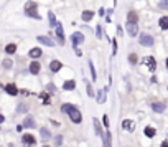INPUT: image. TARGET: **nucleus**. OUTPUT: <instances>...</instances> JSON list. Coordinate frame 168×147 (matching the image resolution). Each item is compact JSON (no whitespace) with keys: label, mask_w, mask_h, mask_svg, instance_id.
<instances>
[{"label":"nucleus","mask_w":168,"mask_h":147,"mask_svg":"<svg viewBox=\"0 0 168 147\" xmlns=\"http://www.w3.org/2000/svg\"><path fill=\"white\" fill-rule=\"evenodd\" d=\"M61 111L68 112V114H69V119H71L73 122H76V124H79V122L83 121V116H81V112L77 111L74 106H71V104H63V106H61Z\"/></svg>","instance_id":"1"},{"label":"nucleus","mask_w":168,"mask_h":147,"mask_svg":"<svg viewBox=\"0 0 168 147\" xmlns=\"http://www.w3.org/2000/svg\"><path fill=\"white\" fill-rule=\"evenodd\" d=\"M36 9H38L36 2H27V3H25V15H27V17H31V18L40 20L41 17H40V13L36 12Z\"/></svg>","instance_id":"2"},{"label":"nucleus","mask_w":168,"mask_h":147,"mask_svg":"<svg viewBox=\"0 0 168 147\" xmlns=\"http://www.w3.org/2000/svg\"><path fill=\"white\" fill-rule=\"evenodd\" d=\"M125 28H127V33H129V36H137L138 33V27L135 22H127L125 23Z\"/></svg>","instance_id":"3"},{"label":"nucleus","mask_w":168,"mask_h":147,"mask_svg":"<svg viewBox=\"0 0 168 147\" xmlns=\"http://www.w3.org/2000/svg\"><path fill=\"white\" fill-rule=\"evenodd\" d=\"M140 45H143V46H152V45H153V36L148 35V33H142L140 35Z\"/></svg>","instance_id":"4"},{"label":"nucleus","mask_w":168,"mask_h":147,"mask_svg":"<svg viewBox=\"0 0 168 147\" xmlns=\"http://www.w3.org/2000/svg\"><path fill=\"white\" fill-rule=\"evenodd\" d=\"M142 61L147 64V66H148V69H152V71H153V69L157 68V61H155L153 56H145V58H143Z\"/></svg>","instance_id":"5"},{"label":"nucleus","mask_w":168,"mask_h":147,"mask_svg":"<svg viewBox=\"0 0 168 147\" xmlns=\"http://www.w3.org/2000/svg\"><path fill=\"white\" fill-rule=\"evenodd\" d=\"M73 45H74V48H76V45H79V43H83L84 42V36L81 31H76V33H73Z\"/></svg>","instance_id":"6"},{"label":"nucleus","mask_w":168,"mask_h":147,"mask_svg":"<svg viewBox=\"0 0 168 147\" xmlns=\"http://www.w3.org/2000/svg\"><path fill=\"white\" fill-rule=\"evenodd\" d=\"M122 127H124L125 130H129V132H132L134 127H135V122L130 121V119H124L122 121Z\"/></svg>","instance_id":"7"},{"label":"nucleus","mask_w":168,"mask_h":147,"mask_svg":"<svg viewBox=\"0 0 168 147\" xmlns=\"http://www.w3.org/2000/svg\"><path fill=\"white\" fill-rule=\"evenodd\" d=\"M61 66H63V63L58 61V60H53L51 63H50V69H51L53 73H58L59 69H61Z\"/></svg>","instance_id":"8"},{"label":"nucleus","mask_w":168,"mask_h":147,"mask_svg":"<svg viewBox=\"0 0 168 147\" xmlns=\"http://www.w3.org/2000/svg\"><path fill=\"white\" fill-rule=\"evenodd\" d=\"M22 142H25L27 145H33L35 144V137L31 136V134H23V137H22Z\"/></svg>","instance_id":"9"},{"label":"nucleus","mask_w":168,"mask_h":147,"mask_svg":"<svg viewBox=\"0 0 168 147\" xmlns=\"http://www.w3.org/2000/svg\"><path fill=\"white\" fill-rule=\"evenodd\" d=\"M5 91L9 93V94H12V96H17V94H18V89H17V86H15L13 83L7 84V86H5Z\"/></svg>","instance_id":"10"},{"label":"nucleus","mask_w":168,"mask_h":147,"mask_svg":"<svg viewBox=\"0 0 168 147\" xmlns=\"http://www.w3.org/2000/svg\"><path fill=\"white\" fill-rule=\"evenodd\" d=\"M36 38H38V42L40 43H43V45H46V46H53V45H55V42H53L51 38H48V36H36Z\"/></svg>","instance_id":"11"},{"label":"nucleus","mask_w":168,"mask_h":147,"mask_svg":"<svg viewBox=\"0 0 168 147\" xmlns=\"http://www.w3.org/2000/svg\"><path fill=\"white\" fill-rule=\"evenodd\" d=\"M40 69H41V66H40L38 61H33V63H30V73H31V75H38Z\"/></svg>","instance_id":"12"},{"label":"nucleus","mask_w":168,"mask_h":147,"mask_svg":"<svg viewBox=\"0 0 168 147\" xmlns=\"http://www.w3.org/2000/svg\"><path fill=\"white\" fill-rule=\"evenodd\" d=\"M56 35H58V42L63 45L64 43V31H63V27L61 25H56Z\"/></svg>","instance_id":"13"},{"label":"nucleus","mask_w":168,"mask_h":147,"mask_svg":"<svg viewBox=\"0 0 168 147\" xmlns=\"http://www.w3.org/2000/svg\"><path fill=\"white\" fill-rule=\"evenodd\" d=\"M165 108H166L165 103H153V104H152V109H153L155 112H163V111H165Z\"/></svg>","instance_id":"14"},{"label":"nucleus","mask_w":168,"mask_h":147,"mask_svg":"<svg viewBox=\"0 0 168 147\" xmlns=\"http://www.w3.org/2000/svg\"><path fill=\"white\" fill-rule=\"evenodd\" d=\"M76 88V81L74 79H69L66 83L63 84V89H66V91H73V89Z\"/></svg>","instance_id":"15"},{"label":"nucleus","mask_w":168,"mask_h":147,"mask_svg":"<svg viewBox=\"0 0 168 147\" xmlns=\"http://www.w3.org/2000/svg\"><path fill=\"white\" fill-rule=\"evenodd\" d=\"M127 22H135V23H137V22H138V15H137V12H135V10H130V12H129V15H127Z\"/></svg>","instance_id":"16"},{"label":"nucleus","mask_w":168,"mask_h":147,"mask_svg":"<svg viewBox=\"0 0 168 147\" xmlns=\"http://www.w3.org/2000/svg\"><path fill=\"white\" fill-rule=\"evenodd\" d=\"M158 23H160V28H162V30H168V17H162L158 20Z\"/></svg>","instance_id":"17"},{"label":"nucleus","mask_w":168,"mask_h":147,"mask_svg":"<svg viewBox=\"0 0 168 147\" xmlns=\"http://www.w3.org/2000/svg\"><path fill=\"white\" fill-rule=\"evenodd\" d=\"M92 17H94V12H91V10L83 12V20H84V22H89V20H92Z\"/></svg>","instance_id":"18"},{"label":"nucleus","mask_w":168,"mask_h":147,"mask_svg":"<svg viewBox=\"0 0 168 147\" xmlns=\"http://www.w3.org/2000/svg\"><path fill=\"white\" fill-rule=\"evenodd\" d=\"M30 56H31V58H40V56H41V50H40V48H31V50H30Z\"/></svg>","instance_id":"19"},{"label":"nucleus","mask_w":168,"mask_h":147,"mask_svg":"<svg viewBox=\"0 0 168 147\" xmlns=\"http://www.w3.org/2000/svg\"><path fill=\"white\" fill-rule=\"evenodd\" d=\"M5 51L9 53V55H12V53H15V51H17V45H15V43H9V45L5 46Z\"/></svg>","instance_id":"20"},{"label":"nucleus","mask_w":168,"mask_h":147,"mask_svg":"<svg viewBox=\"0 0 168 147\" xmlns=\"http://www.w3.org/2000/svg\"><path fill=\"white\" fill-rule=\"evenodd\" d=\"M48 20H50V25H51V27H56V25H58V22H56L55 13H53V12H48Z\"/></svg>","instance_id":"21"},{"label":"nucleus","mask_w":168,"mask_h":147,"mask_svg":"<svg viewBox=\"0 0 168 147\" xmlns=\"http://www.w3.org/2000/svg\"><path fill=\"white\" fill-rule=\"evenodd\" d=\"M94 127H96V134L97 136H102V127H101V122L97 119H94Z\"/></svg>","instance_id":"22"},{"label":"nucleus","mask_w":168,"mask_h":147,"mask_svg":"<svg viewBox=\"0 0 168 147\" xmlns=\"http://www.w3.org/2000/svg\"><path fill=\"white\" fill-rule=\"evenodd\" d=\"M23 126H25V127H35V121L31 119V117H27V119L23 121Z\"/></svg>","instance_id":"23"},{"label":"nucleus","mask_w":168,"mask_h":147,"mask_svg":"<svg viewBox=\"0 0 168 147\" xmlns=\"http://www.w3.org/2000/svg\"><path fill=\"white\" fill-rule=\"evenodd\" d=\"M40 97H41L43 104H50V103H51V99H50V96H48V93H41V94H40Z\"/></svg>","instance_id":"24"},{"label":"nucleus","mask_w":168,"mask_h":147,"mask_svg":"<svg viewBox=\"0 0 168 147\" xmlns=\"http://www.w3.org/2000/svg\"><path fill=\"white\" fill-rule=\"evenodd\" d=\"M145 136L147 137H153L155 136V129L150 127V126H148V127H145Z\"/></svg>","instance_id":"25"},{"label":"nucleus","mask_w":168,"mask_h":147,"mask_svg":"<svg viewBox=\"0 0 168 147\" xmlns=\"http://www.w3.org/2000/svg\"><path fill=\"white\" fill-rule=\"evenodd\" d=\"M104 147H110V134L109 132L104 134Z\"/></svg>","instance_id":"26"},{"label":"nucleus","mask_w":168,"mask_h":147,"mask_svg":"<svg viewBox=\"0 0 168 147\" xmlns=\"http://www.w3.org/2000/svg\"><path fill=\"white\" fill-rule=\"evenodd\" d=\"M89 69H91V76H92V81H96L97 79V76H96V69H94V64L89 61Z\"/></svg>","instance_id":"27"},{"label":"nucleus","mask_w":168,"mask_h":147,"mask_svg":"<svg viewBox=\"0 0 168 147\" xmlns=\"http://www.w3.org/2000/svg\"><path fill=\"white\" fill-rule=\"evenodd\" d=\"M137 55H135V53H130V55H129V61H130V63H132V64H135V63H137Z\"/></svg>","instance_id":"28"},{"label":"nucleus","mask_w":168,"mask_h":147,"mask_svg":"<svg viewBox=\"0 0 168 147\" xmlns=\"http://www.w3.org/2000/svg\"><path fill=\"white\" fill-rule=\"evenodd\" d=\"M12 64H13V61H12V60H3V68L9 69V68H12Z\"/></svg>","instance_id":"29"},{"label":"nucleus","mask_w":168,"mask_h":147,"mask_svg":"<svg viewBox=\"0 0 168 147\" xmlns=\"http://www.w3.org/2000/svg\"><path fill=\"white\" fill-rule=\"evenodd\" d=\"M160 9H162V10H168V0H162V2H160Z\"/></svg>","instance_id":"30"},{"label":"nucleus","mask_w":168,"mask_h":147,"mask_svg":"<svg viewBox=\"0 0 168 147\" xmlns=\"http://www.w3.org/2000/svg\"><path fill=\"white\" fill-rule=\"evenodd\" d=\"M102 101H104V93L99 91L97 93V103H102Z\"/></svg>","instance_id":"31"},{"label":"nucleus","mask_w":168,"mask_h":147,"mask_svg":"<svg viewBox=\"0 0 168 147\" xmlns=\"http://www.w3.org/2000/svg\"><path fill=\"white\" fill-rule=\"evenodd\" d=\"M96 35H97V38H102V30H101V25H97V28H96Z\"/></svg>","instance_id":"32"},{"label":"nucleus","mask_w":168,"mask_h":147,"mask_svg":"<svg viewBox=\"0 0 168 147\" xmlns=\"http://www.w3.org/2000/svg\"><path fill=\"white\" fill-rule=\"evenodd\" d=\"M88 94L89 96H94V88L91 86V84H88Z\"/></svg>","instance_id":"33"},{"label":"nucleus","mask_w":168,"mask_h":147,"mask_svg":"<svg viewBox=\"0 0 168 147\" xmlns=\"http://www.w3.org/2000/svg\"><path fill=\"white\" fill-rule=\"evenodd\" d=\"M27 111V104H20L18 106V112H25Z\"/></svg>","instance_id":"34"},{"label":"nucleus","mask_w":168,"mask_h":147,"mask_svg":"<svg viewBox=\"0 0 168 147\" xmlns=\"http://www.w3.org/2000/svg\"><path fill=\"white\" fill-rule=\"evenodd\" d=\"M55 141H56V145H61V144H63V137H61V136H56Z\"/></svg>","instance_id":"35"},{"label":"nucleus","mask_w":168,"mask_h":147,"mask_svg":"<svg viewBox=\"0 0 168 147\" xmlns=\"http://www.w3.org/2000/svg\"><path fill=\"white\" fill-rule=\"evenodd\" d=\"M41 136H43V139H48V136H50V134H48L46 129H41Z\"/></svg>","instance_id":"36"},{"label":"nucleus","mask_w":168,"mask_h":147,"mask_svg":"<svg viewBox=\"0 0 168 147\" xmlns=\"http://www.w3.org/2000/svg\"><path fill=\"white\" fill-rule=\"evenodd\" d=\"M162 147H168V142L165 141V142H163V144H162Z\"/></svg>","instance_id":"37"},{"label":"nucleus","mask_w":168,"mask_h":147,"mask_svg":"<svg viewBox=\"0 0 168 147\" xmlns=\"http://www.w3.org/2000/svg\"><path fill=\"white\" fill-rule=\"evenodd\" d=\"M3 119H5V117H3L2 114H0V122H3Z\"/></svg>","instance_id":"38"},{"label":"nucleus","mask_w":168,"mask_h":147,"mask_svg":"<svg viewBox=\"0 0 168 147\" xmlns=\"http://www.w3.org/2000/svg\"><path fill=\"white\" fill-rule=\"evenodd\" d=\"M166 69H168V58H166Z\"/></svg>","instance_id":"39"},{"label":"nucleus","mask_w":168,"mask_h":147,"mask_svg":"<svg viewBox=\"0 0 168 147\" xmlns=\"http://www.w3.org/2000/svg\"><path fill=\"white\" fill-rule=\"evenodd\" d=\"M45 147H50V145H45Z\"/></svg>","instance_id":"40"}]
</instances>
